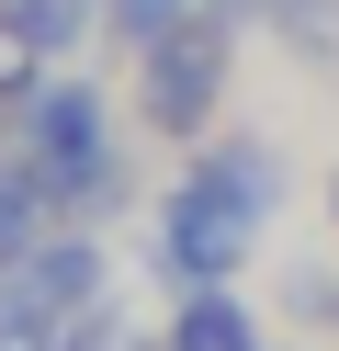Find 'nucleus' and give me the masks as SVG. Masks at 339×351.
Instances as JSON below:
<instances>
[{
	"mask_svg": "<svg viewBox=\"0 0 339 351\" xmlns=\"http://www.w3.org/2000/svg\"><path fill=\"white\" fill-rule=\"evenodd\" d=\"M12 147L34 159V182L57 193V215H79V227H102V215L136 193V170H125V114H113L79 69H45L34 91L12 102Z\"/></svg>",
	"mask_w": 339,
	"mask_h": 351,
	"instance_id": "obj_1",
	"label": "nucleus"
},
{
	"mask_svg": "<svg viewBox=\"0 0 339 351\" xmlns=\"http://www.w3.org/2000/svg\"><path fill=\"white\" fill-rule=\"evenodd\" d=\"M226 80H238V23L226 12H181L158 46H136V125L147 136H215Z\"/></svg>",
	"mask_w": 339,
	"mask_h": 351,
	"instance_id": "obj_2",
	"label": "nucleus"
},
{
	"mask_svg": "<svg viewBox=\"0 0 339 351\" xmlns=\"http://www.w3.org/2000/svg\"><path fill=\"white\" fill-rule=\"evenodd\" d=\"M260 227H271V215L238 204V193L192 159L170 193H158V215H147V261L181 283V295H203V283H238V261H249V238H260Z\"/></svg>",
	"mask_w": 339,
	"mask_h": 351,
	"instance_id": "obj_3",
	"label": "nucleus"
},
{
	"mask_svg": "<svg viewBox=\"0 0 339 351\" xmlns=\"http://www.w3.org/2000/svg\"><path fill=\"white\" fill-rule=\"evenodd\" d=\"M0 272H12L34 306H57V317H90V306L113 295V261H102V238H90L79 215H57V227H45L23 261H0Z\"/></svg>",
	"mask_w": 339,
	"mask_h": 351,
	"instance_id": "obj_4",
	"label": "nucleus"
},
{
	"mask_svg": "<svg viewBox=\"0 0 339 351\" xmlns=\"http://www.w3.org/2000/svg\"><path fill=\"white\" fill-rule=\"evenodd\" d=\"M158 351H271V328L249 317L238 283H203V295H181V317L158 328Z\"/></svg>",
	"mask_w": 339,
	"mask_h": 351,
	"instance_id": "obj_5",
	"label": "nucleus"
},
{
	"mask_svg": "<svg viewBox=\"0 0 339 351\" xmlns=\"http://www.w3.org/2000/svg\"><path fill=\"white\" fill-rule=\"evenodd\" d=\"M0 23H12L23 46L45 57V69H68V57L102 34V0H0Z\"/></svg>",
	"mask_w": 339,
	"mask_h": 351,
	"instance_id": "obj_6",
	"label": "nucleus"
},
{
	"mask_svg": "<svg viewBox=\"0 0 339 351\" xmlns=\"http://www.w3.org/2000/svg\"><path fill=\"white\" fill-rule=\"evenodd\" d=\"M203 170H215L238 204H260V215H283V193H294V170H283V147H271V136H215V147H203Z\"/></svg>",
	"mask_w": 339,
	"mask_h": 351,
	"instance_id": "obj_7",
	"label": "nucleus"
},
{
	"mask_svg": "<svg viewBox=\"0 0 339 351\" xmlns=\"http://www.w3.org/2000/svg\"><path fill=\"white\" fill-rule=\"evenodd\" d=\"M45 227H57V193H45V182H34V159L0 136V261H23Z\"/></svg>",
	"mask_w": 339,
	"mask_h": 351,
	"instance_id": "obj_8",
	"label": "nucleus"
},
{
	"mask_svg": "<svg viewBox=\"0 0 339 351\" xmlns=\"http://www.w3.org/2000/svg\"><path fill=\"white\" fill-rule=\"evenodd\" d=\"M260 34L294 57V69H328V57H339V0H271Z\"/></svg>",
	"mask_w": 339,
	"mask_h": 351,
	"instance_id": "obj_9",
	"label": "nucleus"
},
{
	"mask_svg": "<svg viewBox=\"0 0 339 351\" xmlns=\"http://www.w3.org/2000/svg\"><path fill=\"white\" fill-rule=\"evenodd\" d=\"M0 351H68V317H57V306H34L12 272H0Z\"/></svg>",
	"mask_w": 339,
	"mask_h": 351,
	"instance_id": "obj_10",
	"label": "nucleus"
},
{
	"mask_svg": "<svg viewBox=\"0 0 339 351\" xmlns=\"http://www.w3.org/2000/svg\"><path fill=\"white\" fill-rule=\"evenodd\" d=\"M283 317L294 328H339V261H294L283 272Z\"/></svg>",
	"mask_w": 339,
	"mask_h": 351,
	"instance_id": "obj_11",
	"label": "nucleus"
},
{
	"mask_svg": "<svg viewBox=\"0 0 339 351\" xmlns=\"http://www.w3.org/2000/svg\"><path fill=\"white\" fill-rule=\"evenodd\" d=\"M181 12H203V0H102V34L136 57V46H158V34L181 23Z\"/></svg>",
	"mask_w": 339,
	"mask_h": 351,
	"instance_id": "obj_12",
	"label": "nucleus"
},
{
	"mask_svg": "<svg viewBox=\"0 0 339 351\" xmlns=\"http://www.w3.org/2000/svg\"><path fill=\"white\" fill-rule=\"evenodd\" d=\"M203 12H226L238 34H260V23H271V0H203Z\"/></svg>",
	"mask_w": 339,
	"mask_h": 351,
	"instance_id": "obj_13",
	"label": "nucleus"
},
{
	"mask_svg": "<svg viewBox=\"0 0 339 351\" xmlns=\"http://www.w3.org/2000/svg\"><path fill=\"white\" fill-rule=\"evenodd\" d=\"M316 204H328V227H339V170H328V182H316Z\"/></svg>",
	"mask_w": 339,
	"mask_h": 351,
	"instance_id": "obj_14",
	"label": "nucleus"
},
{
	"mask_svg": "<svg viewBox=\"0 0 339 351\" xmlns=\"http://www.w3.org/2000/svg\"><path fill=\"white\" fill-rule=\"evenodd\" d=\"M271 351H294V340H271Z\"/></svg>",
	"mask_w": 339,
	"mask_h": 351,
	"instance_id": "obj_15",
	"label": "nucleus"
}]
</instances>
